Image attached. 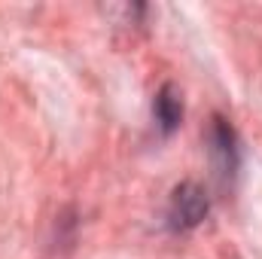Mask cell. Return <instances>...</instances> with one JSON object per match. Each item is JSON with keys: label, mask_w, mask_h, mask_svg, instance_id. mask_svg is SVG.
<instances>
[{"label": "cell", "mask_w": 262, "mask_h": 259, "mask_svg": "<svg viewBox=\"0 0 262 259\" xmlns=\"http://www.w3.org/2000/svg\"><path fill=\"white\" fill-rule=\"evenodd\" d=\"M207 210H210L207 192L192 180H183L180 186H174L168 201V226L171 232H192L195 226L204 223Z\"/></svg>", "instance_id": "7a4b0ae2"}, {"label": "cell", "mask_w": 262, "mask_h": 259, "mask_svg": "<svg viewBox=\"0 0 262 259\" xmlns=\"http://www.w3.org/2000/svg\"><path fill=\"white\" fill-rule=\"evenodd\" d=\"M152 116H156V125L159 131L168 137L180 128L183 122V95L174 82H165L159 92H156V101H152Z\"/></svg>", "instance_id": "3957f363"}, {"label": "cell", "mask_w": 262, "mask_h": 259, "mask_svg": "<svg viewBox=\"0 0 262 259\" xmlns=\"http://www.w3.org/2000/svg\"><path fill=\"white\" fill-rule=\"evenodd\" d=\"M207 143H210V162H213L220 180L232 183L238 168H241V140H238L235 125L226 116L213 113L210 128H207Z\"/></svg>", "instance_id": "6da1fadb"}]
</instances>
